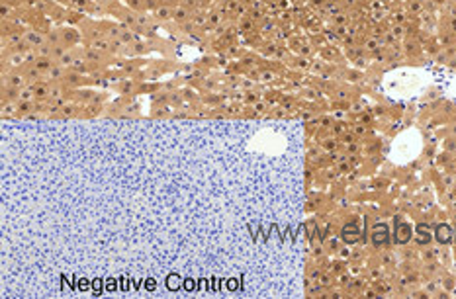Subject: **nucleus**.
<instances>
[{
	"instance_id": "nucleus-3",
	"label": "nucleus",
	"mask_w": 456,
	"mask_h": 299,
	"mask_svg": "<svg viewBox=\"0 0 456 299\" xmlns=\"http://www.w3.org/2000/svg\"><path fill=\"white\" fill-rule=\"evenodd\" d=\"M61 36H63V43L67 47H73V45H79L81 39H83V32L77 30V28H71V26H65L61 28Z\"/></svg>"
},
{
	"instance_id": "nucleus-2",
	"label": "nucleus",
	"mask_w": 456,
	"mask_h": 299,
	"mask_svg": "<svg viewBox=\"0 0 456 299\" xmlns=\"http://www.w3.org/2000/svg\"><path fill=\"white\" fill-rule=\"evenodd\" d=\"M28 84H30V82H28V78H26L24 73H20V71L8 73V71H6V75H4V88H18V90H22V88H26Z\"/></svg>"
},
{
	"instance_id": "nucleus-11",
	"label": "nucleus",
	"mask_w": 456,
	"mask_h": 299,
	"mask_svg": "<svg viewBox=\"0 0 456 299\" xmlns=\"http://www.w3.org/2000/svg\"><path fill=\"white\" fill-rule=\"evenodd\" d=\"M53 65H55V61H53L51 57H38V59H36V63H34V67H36V69H38L43 76H45V73L49 71Z\"/></svg>"
},
{
	"instance_id": "nucleus-7",
	"label": "nucleus",
	"mask_w": 456,
	"mask_h": 299,
	"mask_svg": "<svg viewBox=\"0 0 456 299\" xmlns=\"http://www.w3.org/2000/svg\"><path fill=\"white\" fill-rule=\"evenodd\" d=\"M172 12H174V6L157 4V6L153 8V18L159 20V22H168V20H172Z\"/></svg>"
},
{
	"instance_id": "nucleus-4",
	"label": "nucleus",
	"mask_w": 456,
	"mask_h": 299,
	"mask_svg": "<svg viewBox=\"0 0 456 299\" xmlns=\"http://www.w3.org/2000/svg\"><path fill=\"white\" fill-rule=\"evenodd\" d=\"M192 14H194V12H192L186 4H182V2H180V4H176V6H174L172 20H174L176 24H180V26H182V24H186V22H190V20H192Z\"/></svg>"
},
{
	"instance_id": "nucleus-6",
	"label": "nucleus",
	"mask_w": 456,
	"mask_h": 299,
	"mask_svg": "<svg viewBox=\"0 0 456 299\" xmlns=\"http://www.w3.org/2000/svg\"><path fill=\"white\" fill-rule=\"evenodd\" d=\"M65 76H67V69L55 63L49 71L45 73V76H43V78H45L49 84H55V82H63V80H65Z\"/></svg>"
},
{
	"instance_id": "nucleus-9",
	"label": "nucleus",
	"mask_w": 456,
	"mask_h": 299,
	"mask_svg": "<svg viewBox=\"0 0 456 299\" xmlns=\"http://www.w3.org/2000/svg\"><path fill=\"white\" fill-rule=\"evenodd\" d=\"M75 59H77V53H75L73 47H69V49L65 51V53H63V55L55 61V63H57V65H61V67H65V69L69 71V69H71V65L75 63Z\"/></svg>"
},
{
	"instance_id": "nucleus-1",
	"label": "nucleus",
	"mask_w": 456,
	"mask_h": 299,
	"mask_svg": "<svg viewBox=\"0 0 456 299\" xmlns=\"http://www.w3.org/2000/svg\"><path fill=\"white\" fill-rule=\"evenodd\" d=\"M24 41H26L32 49H38V47H41V45L47 43V34L41 32V30H36V28L24 30Z\"/></svg>"
},
{
	"instance_id": "nucleus-16",
	"label": "nucleus",
	"mask_w": 456,
	"mask_h": 299,
	"mask_svg": "<svg viewBox=\"0 0 456 299\" xmlns=\"http://www.w3.org/2000/svg\"><path fill=\"white\" fill-rule=\"evenodd\" d=\"M125 2H127V0H125Z\"/></svg>"
},
{
	"instance_id": "nucleus-13",
	"label": "nucleus",
	"mask_w": 456,
	"mask_h": 299,
	"mask_svg": "<svg viewBox=\"0 0 456 299\" xmlns=\"http://www.w3.org/2000/svg\"><path fill=\"white\" fill-rule=\"evenodd\" d=\"M221 20H223V16H221L219 12H211V14H207V26H217Z\"/></svg>"
},
{
	"instance_id": "nucleus-10",
	"label": "nucleus",
	"mask_w": 456,
	"mask_h": 299,
	"mask_svg": "<svg viewBox=\"0 0 456 299\" xmlns=\"http://www.w3.org/2000/svg\"><path fill=\"white\" fill-rule=\"evenodd\" d=\"M90 67H92V65H90L86 59H83V57H77V59H75V63L71 65V69H69V71H75V73L86 75V73L90 71Z\"/></svg>"
},
{
	"instance_id": "nucleus-8",
	"label": "nucleus",
	"mask_w": 456,
	"mask_h": 299,
	"mask_svg": "<svg viewBox=\"0 0 456 299\" xmlns=\"http://www.w3.org/2000/svg\"><path fill=\"white\" fill-rule=\"evenodd\" d=\"M83 59H86L90 65H98V63H102L104 59H106V53H102V51H98V49H92V47H84L83 49V55H81Z\"/></svg>"
},
{
	"instance_id": "nucleus-15",
	"label": "nucleus",
	"mask_w": 456,
	"mask_h": 299,
	"mask_svg": "<svg viewBox=\"0 0 456 299\" xmlns=\"http://www.w3.org/2000/svg\"><path fill=\"white\" fill-rule=\"evenodd\" d=\"M159 4H166V6H176V4H180V0H159Z\"/></svg>"
},
{
	"instance_id": "nucleus-5",
	"label": "nucleus",
	"mask_w": 456,
	"mask_h": 299,
	"mask_svg": "<svg viewBox=\"0 0 456 299\" xmlns=\"http://www.w3.org/2000/svg\"><path fill=\"white\" fill-rule=\"evenodd\" d=\"M34 88V96H36V102H49V88L51 84L47 80H40V82H34L32 84Z\"/></svg>"
},
{
	"instance_id": "nucleus-12",
	"label": "nucleus",
	"mask_w": 456,
	"mask_h": 299,
	"mask_svg": "<svg viewBox=\"0 0 456 299\" xmlns=\"http://www.w3.org/2000/svg\"><path fill=\"white\" fill-rule=\"evenodd\" d=\"M79 113H81V108H79V106L65 104V106L61 108V115H59V117H75V115H79Z\"/></svg>"
},
{
	"instance_id": "nucleus-14",
	"label": "nucleus",
	"mask_w": 456,
	"mask_h": 299,
	"mask_svg": "<svg viewBox=\"0 0 456 299\" xmlns=\"http://www.w3.org/2000/svg\"><path fill=\"white\" fill-rule=\"evenodd\" d=\"M92 2H94L98 8H108V6H112L114 0H92Z\"/></svg>"
}]
</instances>
